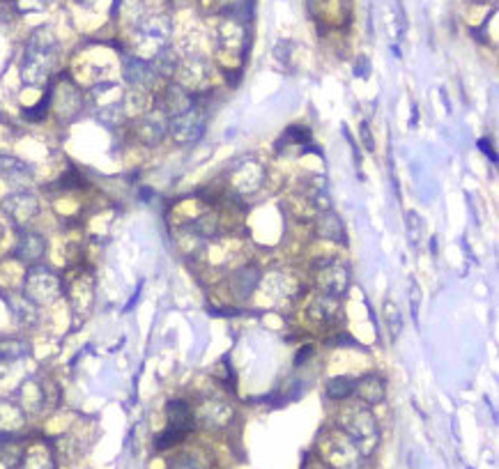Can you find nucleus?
<instances>
[{
    "label": "nucleus",
    "mask_w": 499,
    "mask_h": 469,
    "mask_svg": "<svg viewBox=\"0 0 499 469\" xmlns=\"http://www.w3.org/2000/svg\"><path fill=\"white\" fill-rule=\"evenodd\" d=\"M166 416H168V425L177 428L182 432H189L193 428V412H191L189 402L175 398L166 405Z\"/></svg>",
    "instance_id": "4"
},
{
    "label": "nucleus",
    "mask_w": 499,
    "mask_h": 469,
    "mask_svg": "<svg viewBox=\"0 0 499 469\" xmlns=\"http://www.w3.org/2000/svg\"><path fill=\"white\" fill-rule=\"evenodd\" d=\"M19 12H37V9H44L48 0H14Z\"/></svg>",
    "instance_id": "13"
},
{
    "label": "nucleus",
    "mask_w": 499,
    "mask_h": 469,
    "mask_svg": "<svg viewBox=\"0 0 499 469\" xmlns=\"http://www.w3.org/2000/svg\"><path fill=\"white\" fill-rule=\"evenodd\" d=\"M124 76H127L129 83L138 88V85H145L152 78V69H150V65H145L143 60L131 58V60L124 62Z\"/></svg>",
    "instance_id": "6"
},
{
    "label": "nucleus",
    "mask_w": 499,
    "mask_h": 469,
    "mask_svg": "<svg viewBox=\"0 0 499 469\" xmlns=\"http://www.w3.org/2000/svg\"><path fill=\"white\" fill-rule=\"evenodd\" d=\"M46 251V242L44 237L37 233H23L16 246V256L21 258L23 262H37L39 258L44 256Z\"/></svg>",
    "instance_id": "5"
},
{
    "label": "nucleus",
    "mask_w": 499,
    "mask_h": 469,
    "mask_svg": "<svg viewBox=\"0 0 499 469\" xmlns=\"http://www.w3.org/2000/svg\"><path fill=\"white\" fill-rule=\"evenodd\" d=\"M25 173H28V166H25L23 161L14 159V157H2V154H0V175L12 177V180H19V177H23Z\"/></svg>",
    "instance_id": "9"
},
{
    "label": "nucleus",
    "mask_w": 499,
    "mask_h": 469,
    "mask_svg": "<svg viewBox=\"0 0 499 469\" xmlns=\"http://www.w3.org/2000/svg\"><path fill=\"white\" fill-rule=\"evenodd\" d=\"M187 435H189V432H182V430H177V428H170V425H168L161 435H157V439H154V446L159 448V451L170 448V446H175V444H180Z\"/></svg>",
    "instance_id": "11"
},
{
    "label": "nucleus",
    "mask_w": 499,
    "mask_h": 469,
    "mask_svg": "<svg viewBox=\"0 0 499 469\" xmlns=\"http://www.w3.org/2000/svg\"><path fill=\"white\" fill-rule=\"evenodd\" d=\"M320 230H322L325 237H332V239H340V234H343V226H340V221L336 219L333 214H325V216H322Z\"/></svg>",
    "instance_id": "12"
},
{
    "label": "nucleus",
    "mask_w": 499,
    "mask_h": 469,
    "mask_svg": "<svg viewBox=\"0 0 499 469\" xmlns=\"http://www.w3.org/2000/svg\"><path fill=\"white\" fill-rule=\"evenodd\" d=\"M2 210L12 221L25 223L39 212V203L32 196H9L2 205Z\"/></svg>",
    "instance_id": "3"
},
{
    "label": "nucleus",
    "mask_w": 499,
    "mask_h": 469,
    "mask_svg": "<svg viewBox=\"0 0 499 469\" xmlns=\"http://www.w3.org/2000/svg\"><path fill=\"white\" fill-rule=\"evenodd\" d=\"M55 62V42L51 35L46 32H37L30 39V44L25 48L23 55V65H21V78L30 85H39L44 83L51 67Z\"/></svg>",
    "instance_id": "1"
},
{
    "label": "nucleus",
    "mask_w": 499,
    "mask_h": 469,
    "mask_svg": "<svg viewBox=\"0 0 499 469\" xmlns=\"http://www.w3.org/2000/svg\"><path fill=\"white\" fill-rule=\"evenodd\" d=\"M25 297L32 304H51L60 297V279L46 267H35L25 276Z\"/></svg>",
    "instance_id": "2"
},
{
    "label": "nucleus",
    "mask_w": 499,
    "mask_h": 469,
    "mask_svg": "<svg viewBox=\"0 0 499 469\" xmlns=\"http://www.w3.org/2000/svg\"><path fill=\"white\" fill-rule=\"evenodd\" d=\"M355 391V382L350 377H336L332 379L329 384H327V394H329V398H348L350 394Z\"/></svg>",
    "instance_id": "10"
},
{
    "label": "nucleus",
    "mask_w": 499,
    "mask_h": 469,
    "mask_svg": "<svg viewBox=\"0 0 499 469\" xmlns=\"http://www.w3.org/2000/svg\"><path fill=\"white\" fill-rule=\"evenodd\" d=\"M164 129H166L164 120H159V117L150 115V117H145V120H143L141 134H143V138L147 141V143H157V141H161V136H164Z\"/></svg>",
    "instance_id": "8"
},
{
    "label": "nucleus",
    "mask_w": 499,
    "mask_h": 469,
    "mask_svg": "<svg viewBox=\"0 0 499 469\" xmlns=\"http://www.w3.org/2000/svg\"><path fill=\"white\" fill-rule=\"evenodd\" d=\"M355 389L361 394L363 400L368 402H380V398L384 396V386H382V379L375 377V375H368L363 377L359 384H355Z\"/></svg>",
    "instance_id": "7"
}]
</instances>
